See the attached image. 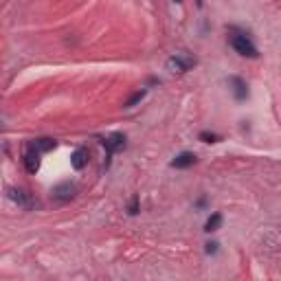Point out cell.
<instances>
[{
  "label": "cell",
  "instance_id": "6da1fadb",
  "mask_svg": "<svg viewBox=\"0 0 281 281\" xmlns=\"http://www.w3.org/2000/svg\"><path fill=\"white\" fill-rule=\"evenodd\" d=\"M228 42H231L233 51H235L237 55L248 57V60H257V57H259L257 46H255L253 40H250L248 35L244 33V31H233L231 38H228Z\"/></svg>",
  "mask_w": 281,
  "mask_h": 281
},
{
  "label": "cell",
  "instance_id": "7a4b0ae2",
  "mask_svg": "<svg viewBox=\"0 0 281 281\" xmlns=\"http://www.w3.org/2000/svg\"><path fill=\"white\" fill-rule=\"evenodd\" d=\"M165 66L169 73H187V70H191L196 66V57L184 55V53H176V55H171L167 60Z\"/></svg>",
  "mask_w": 281,
  "mask_h": 281
},
{
  "label": "cell",
  "instance_id": "3957f363",
  "mask_svg": "<svg viewBox=\"0 0 281 281\" xmlns=\"http://www.w3.org/2000/svg\"><path fill=\"white\" fill-rule=\"evenodd\" d=\"M75 193H77V184L70 182V180H64V182L53 187L51 196H53V200H57V202H68L75 198Z\"/></svg>",
  "mask_w": 281,
  "mask_h": 281
},
{
  "label": "cell",
  "instance_id": "277c9868",
  "mask_svg": "<svg viewBox=\"0 0 281 281\" xmlns=\"http://www.w3.org/2000/svg\"><path fill=\"white\" fill-rule=\"evenodd\" d=\"M101 145L105 147V154L108 156H112V154H117L119 149L125 147V134H121V132H114V134H108L101 139Z\"/></svg>",
  "mask_w": 281,
  "mask_h": 281
},
{
  "label": "cell",
  "instance_id": "5b68a950",
  "mask_svg": "<svg viewBox=\"0 0 281 281\" xmlns=\"http://www.w3.org/2000/svg\"><path fill=\"white\" fill-rule=\"evenodd\" d=\"M40 156H42V154H40L33 145H31V143L26 145L24 158H22V161H24V167H26V171H29V174H38V171H40Z\"/></svg>",
  "mask_w": 281,
  "mask_h": 281
},
{
  "label": "cell",
  "instance_id": "8992f818",
  "mask_svg": "<svg viewBox=\"0 0 281 281\" xmlns=\"http://www.w3.org/2000/svg\"><path fill=\"white\" fill-rule=\"evenodd\" d=\"M7 198L11 202H16L22 209H33V200H31V193H26L24 189H7Z\"/></svg>",
  "mask_w": 281,
  "mask_h": 281
},
{
  "label": "cell",
  "instance_id": "52a82bcc",
  "mask_svg": "<svg viewBox=\"0 0 281 281\" xmlns=\"http://www.w3.org/2000/svg\"><path fill=\"white\" fill-rule=\"evenodd\" d=\"M88 161H90V152H88L86 147H77L70 154V167H73L75 171H81L83 167L88 165Z\"/></svg>",
  "mask_w": 281,
  "mask_h": 281
},
{
  "label": "cell",
  "instance_id": "ba28073f",
  "mask_svg": "<svg viewBox=\"0 0 281 281\" xmlns=\"http://www.w3.org/2000/svg\"><path fill=\"white\" fill-rule=\"evenodd\" d=\"M196 161H198V158H196V154H193V152H180L178 156L169 162V165L174 167V169H187V167L196 165Z\"/></svg>",
  "mask_w": 281,
  "mask_h": 281
},
{
  "label": "cell",
  "instance_id": "9c48e42d",
  "mask_svg": "<svg viewBox=\"0 0 281 281\" xmlns=\"http://www.w3.org/2000/svg\"><path fill=\"white\" fill-rule=\"evenodd\" d=\"M31 145H33L40 154H46V152H51V149L57 147V140L55 139H48V136H42V139L31 140Z\"/></svg>",
  "mask_w": 281,
  "mask_h": 281
},
{
  "label": "cell",
  "instance_id": "30bf717a",
  "mask_svg": "<svg viewBox=\"0 0 281 281\" xmlns=\"http://www.w3.org/2000/svg\"><path fill=\"white\" fill-rule=\"evenodd\" d=\"M231 83H233V92H235L237 99H246L248 97V88H246V81L240 77H231Z\"/></svg>",
  "mask_w": 281,
  "mask_h": 281
},
{
  "label": "cell",
  "instance_id": "8fae6325",
  "mask_svg": "<svg viewBox=\"0 0 281 281\" xmlns=\"http://www.w3.org/2000/svg\"><path fill=\"white\" fill-rule=\"evenodd\" d=\"M220 226H222V213H213L209 220H206L204 231H206V233H213V231H218Z\"/></svg>",
  "mask_w": 281,
  "mask_h": 281
},
{
  "label": "cell",
  "instance_id": "7c38bea8",
  "mask_svg": "<svg viewBox=\"0 0 281 281\" xmlns=\"http://www.w3.org/2000/svg\"><path fill=\"white\" fill-rule=\"evenodd\" d=\"M145 95H147V90H136V92H134V95H132V97H130V99H127V101H125V108H134V105H136V103H140V101H143V99H145Z\"/></svg>",
  "mask_w": 281,
  "mask_h": 281
},
{
  "label": "cell",
  "instance_id": "4fadbf2b",
  "mask_svg": "<svg viewBox=\"0 0 281 281\" xmlns=\"http://www.w3.org/2000/svg\"><path fill=\"white\" fill-rule=\"evenodd\" d=\"M200 140H204V143H218L220 136L213 134V132H200Z\"/></svg>",
  "mask_w": 281,
  "mask_h": 281
},
{
  "label": "cell",
  "instance_id": "5bb4252c",
  "mask_svg": "<svg viewBox=\"0 0 281 281\" xmlns=\"http://www.w3.org/2000/svg\"><path fill=\"white\" fill-rule=\"evenodd\" d=\"M139 213V198H132V202H130V215H136Z\"/></svg>",
  "mask_w": 281,
  "mask_h": 281
},
{
  "label": "cell",
  "instance_id": "9a60e30c",
  "mask_svg": "<svg viewBox=\"0 0 281 281\" xmlns=\"http://www.w3.org/2000/svg\"><path fill=\"white\" fill-rule=\"evenodd\" d=\"M215 246L218 244H206V253H215Z\"/></svg>",
  "mask_w": 281,
  "mask_h": 281
},
{
  "label": "cell",
  "instance_id": "2e32d148",
  "mask_svg": "<svg viewBox=\"0 0 281 281\" xmlns=\"http://www.w3.org/2000/svg\"><path fill=\"white\" fill-rule=\"evenodd\" d=\"M174 2H178V4H182V2H184V0H174Z\"/></svg>",
  "mask_w": 281,
  "mask_h": 281
}]
</instances>
